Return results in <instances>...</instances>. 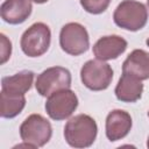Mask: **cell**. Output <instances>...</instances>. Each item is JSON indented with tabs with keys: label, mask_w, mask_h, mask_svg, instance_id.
<instances>
[{
	"label": "cell",
	"mask_w": 149,
	"mask_h": 149,
	"mask_svg": "<svg viewBox=\"0 0 149 149\" xmlns=\"http://www.w3.org/2000/svg\"><path fill=\"white\" fill-rule=\"evenodd\" d=\"M59 45L64 52L71 56L86 52L90 47V36L86 28L78 22L64 24L59 33Z\"/></svg>",
	"instance_id": "obj_6"
},
{
	"label": "cell",
	"mask_w": 149,
	"mask_h": 149,
	"mask_svg": "<svg viewBox=\"0 0 149 149\" xmlns=\"http://www.w3.org/2000/svg\"><path fill=\"white\" fill-rule=\"evenodd\" d=\"M50 42V28L43 22H35L22 34L20 47L26 56L40 57L48 51Z\"/></svg>",
	"instance_id": "obj_3"
},
{
	"label": "cell",
	"mask_w": 149,
	"mask_h": 149,
	"mask_svg": "<svg viewBox=\"0 0 149 149\" xmlns=\"http://www.w3.org/2000/svg\"><path fill=\"white\" fill-rule=\"evenodd\" d=\"M0 37H1V64H5L12 55V42L7 38L5 34H1Z\"/></svg>",
	"instance_id": "obj_17"
},
{
	"label": "cell",
	"mask_w": 149,
	"mask_h": 149,
	"mask_svg": "<svg viewBox=\"0 0 149 149\" xmlns=\"http://www.w3.org/2000/svg\"><path fill=\"white\" fill-rule=\"evenodd\" d=\"M71 72L63 66H51L42 71L35 81L36 91L42 97H49L56 91L71 87Z\"/></svg>",
	"instance_id": "obj_7"
},
{
	"label": "cell",
	"mask_w": 149,
	"mask_h": 149,
	"mask_svg": "<svg viewBox=\"0 0 149 149\" xmlns=\"http://www.w3.org/2000/svg\"><path fill=\"white\" fill-rule=\"evenodd\" d=\"M45 112L50 119L62 121L70 118L78 107V98L70 88H64L50 94L45 102Z\"/></svg>",
	"instance_id": "obj_8"
},
{
	"label": "cell",
	"mask_w": 149,
	"mask_h": 149,
	"mask_svg": "<svg viewBox=\"0 0 149 149\" xmlns=\"http://www.w3.org/2000/svg\"><path fill=\"white\" fill-rule=\"evenodd\" d=\"M31 2H35V3H45L48 0H30Z\"/></svg>",
	"instance_id": "obj_18"
},
{
	"label": "cell",
	"mask_w": 149,
	"mask_h": 149,
	"mask_svg": "<svg viewBox=\"0 0 149 149\" xmlns=\"http://www.w3.org/2000/svg\"><path fill=\"white\" fill-rule=\"evenodd\" d=\"M114 93L116 99L122 102H135L141 99L143 93L142 80L132 74L122 72V76L115 86Z\"/></svg>",
	"instance_id": "obj_12"
},
{
	"label": "cell",
	"mask_w": 149,
	"mask_h": 149,
	"mask_svg": "<svg viewBox=\"0 0 149 149\" xmlns=\"http://www.w3.org/2000/svg\"><path fill=\"white\" fill-rule=\"evenodd\" d=\"M146 44H147V45H148V47H149V37H148V38H147V41H146Z\"/></svg>",
	"instance_id": "obj_20"
},
{
	"label": "cell",
	"mask_w": 149,
	"mask_h": 149,
	"mask_svg": "<svg viewBox=\"0 0 149 149\" xmlns=\"http://www.w3.org/2000/svg\"><path fill=\"white\" fill-rule=\"evenodd\" d=\"M122 72L140 80L149 79V52L143 49L133 50L122 63Z\"/></svg>",
	"instance_id": "obj_13"
},
{
	"label": "cell",
	"mask_w": 149,
	"mask_h": 149,
	"mask_svg": "<svg viewBox=\"0 0 149 149\" xmlns=\"http://www.w3.org/2000/svg\"><path fill=\"white\" fill-rule=\"evenodd\" d=\"M20 137L35 148L45 146L52 135L51 123L41 114H30L20 126Z\"/></svg>",
	"instance_id": "obj_4"
},
{
	"label": "cell",
	"mask_w": 149,
	"mask_h": 149,
	"mask_svg": "<svg viewBox=\"0 0 149 149\" xmlns=\"http://www.w3.org/2000/svg\"><path fill=\"white\" fill-rule=\"evenodd\" d=\"M128 47L127 41L119 35H107L100 37L93 45V55L100 61H112L122 55Z\"/></svg>",
	"instance_id": "obj_10"
},
{
	"label": "cell",
	"mask_w": 149,
	"mask_h": 149,
	"mask_svg": "<svg viewBox=\"0 0 149 149\" xmlns=\"http://www.w3.org/2000/svg\"><path fill=\"white\" fill-rule=\"evenodd\" d=\"M98 134L95 120L87 114H78L72 116L64 127V139L72 148L91 147Z\"/></svg>",
	"instance_id": "obj_1"
},
{
	"label": "cell",
	"mask_w": 149,
	"mask_h": 149,
	"mask_svg": "<svg viewBox=\"0 0 149 149\" xmlns=\"http://www.w3.org/2000/svg\"><path fill=\"white\" fill-rule=\"evenodd\" d=\"M30 0H5L0 7L1 19L9 24L23 23L31 14Z\"/></svg>",
	"instance_id": "obj_11"
},
{
	"label": "cell",
	"mask_w": 149,
	"mask_h": 149,
	"mask_svg": "<svg viewBox=\"0 0 149 149\" xmlns=\"http://www.w3.org/2000/svg\"><path fill=\"white\" fill-rule=\"evenodd\" d=\"M147 147L149 148V136H148V139H147Z\"/></svg>",
	"instance_id": "obj_19"
},
{
	"label": "cell",
	"mask_w": 149,
	"mask_h": 149,
	"mask_svg": "<svg viewBox=\"0 0 149 149\" xmlns=\"http://www.w3.org/2000/svg\"><path fill=\"white\" fill-rule=\"evenodd\" d=\"M112 0H80L81 7L90 14H101L104 13Z\"/></svg>",
	"instance_id": "obj_16"
},
{
	"label": "cell",
	"mask_w": 149,
	"mask_h": 149,
	"mask_svg": "<svg viewBox=\"0 0 149 149\" xmlns=\"http://www.w3.org/2000/svg\"><path fill=\"white\" fill-rule=\"evenodd\" d=\"M34 72L29 70L20 71L13 76L3 77L1 80V91L8 94L24 95L33 85Z\"/></svg>",
	"instance_id": "obj_14"
},
{
	"label": "cell",
	"mask_w": 149,
	"mask_h": 149,
	"mask_svg": "<svg viewBox=\"0 0 149 149\" xmlns=\"http://www.w3.org/2000/svg\"><path fill=\"white\" fill-rule=\"evenodd\" d=\"M148 116H149V111H148Z\"/></svg>",
	"instance_id": "obj_22"
},
{
	"label": "cell",
	"mask_w": 149,
	"mask_h": 149,
	"mask_svg": "<svg viewBox=\"0 0 149 149\" xmlns=\"http://www.w3.org/2000/svg\"><path fill=\"white\" fill-rule=\"evenodd\" d=\"M133 126L132 116L123 109H113L107 114L105 123L106 137L111 142H115L126 137Z\"/></svg>",
	"instance_id": "obj_9"
},
{
	"label": "cell",
	"mask_w": 149,
	"mask_h": 149,
	"mask_svg": "<svg viewBox=\"0 0 149 149\" xmlns=\"http://www.w3.org/2000/svg\"><path fill=\"white\" fill-rule=\"evenodd\" d=\"M113 79V69L100 59H90L80 69V80L91 91L106 90Z\"/></svg>",
	"instance_id": "obj_5"
},
{
	"label": "cell",
	"mask_w": 149,
	"mask_h": 149,
	"mask_svg": "<svg viewBox=\"0 0 149 149\" xmlns=\"http://www.w3.org/2000/svg\"><path fill=\"white\" fill-rule=\"evenodd\" d=\"M147 8H148V10H149V0H147Z\"/></svg>",
	"instance_id": "obj_21"
},
{
	"label": "cell",
	"mask_w": 149,
	"mask_h": 149,
	"mask_svg": "<svg viewBox=\"0 0 149 149\" xmlns=\"http://www.w3.org/2000/svg\"><path fill=\"white\" fill-rule=\"evenodd\" d=\"M1 99V111L0 114L3 119H13L16 115H19L24 106H26V98L24 95H15V94H8L6 92L1 91L0 94Z\"/></svg>",
	"instance_id": "obj_15"
},
{
	"label": "cell",
	"mask_w": 149,
	"mask_h": 149,
	"mask_svg": "<svg viewBox=\"0 0 149 149\" xmlns=\"http://www.w3.org/2000/svg\"><path fill=\"white\" fill-rule=\"evenodd\" d=\"M114 23L128 31L142 29L148 21V8L136 0L121 1L113 13Z\"/></svg>",
	"instance_id": "obj_2"
}]
</instances>
